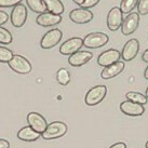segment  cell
Listing matches in <instances>:
<instances>
[{
  "mask_svg": "<svg viewBox=\"0 0 148 148\" xmlns=\"http://www.w3.org/2000/svg\"><path fill=\"white\" fill-rule=\"evenodd\" d=\"M99 2V0H84L83 3L81 4L80 7L83 9H91V8H93V7H95Z\"/></svg>",
  "mask_w": 148,
  "mask_h": 148,
  "instance_id": "cell-28",
  "label": "cell"
},
{
  "mask_svg": "<svg viewBox=\"0 0 148 148\" xmlns=\"http://www.w3.org/2000/svg\"><path fill=\"white\" fill-rule=\"evenodd\" d=\"M142 60H143V62L148 63V49L144 51V53L142 55Z\"/></svg>",
  "mask_w": 148,
  "mask_h": 148,
  "instance_id": "cell-32",
  "label": "cell"
},
{
  "mask_svg": "<svg viewBox=\"0 0 148 148\" xmlns=\"http://www.w3.org/2000/svg\"><path fill=\"white\" fill-rule=\"evenodd\" d=\"M109 41V37L104 33H91L83 39V45L89 49H97L104 47Z\"/></svg>",
  "mask_w": 148,
  "mask_h": 148,
  "instance_id": "cell-4",
  "label": "cell"
},
{
  "mask_svg": "<svg viewBox=\"0 0 148 148\" xmlns=\"http://www.w3.org/2000/svg\"><path fill=\"white\" fill-rule=\"evenodd\" d=\"M140 0H121L120 2V9L123 13H131L132 10H134Z\"/></svg>",
  "mask_w": 148,
  "mask_h": 148,
  "instance_id": "cell-23",
  "label": "cell"
},
{
  "mask_svg": "<svg viewBox=\"0 0 148 148\" xmlns=\"http://www.w3.org/2000/svg\"><path fill=\"white\" fill-rule=\"evenodd\" d=\"M109 148H127V145L124 144V143H122V142H120V143H116V144H114Z\"/></svg>",
  "mask_w": 148,
  "mask_h": 148,
  "instance_id": "cell-31",
  "label": "cell"
},
{
  "mask_svg": "<svg viewBox=\"0 0 148 148\" xmlns=\"http://www.w3.org/2000/svg\"><path fill=\"white\" fill-rule=\"evenodd\" d=\"M146 148H148V140H147V143H146Z\"/></svg>",
  "mask_w": 148,
  "mask_h": 148,
  "instance_id": "cell-36",
  "label": "cell"
},
{
  "mask_svg": "<svg viewBox=\"0 0 148 148\" xmlns=\"http://www.w3.org/2000/svg\"><path fill=\"white\" fill-rule=\"evenodd\" d=\"M140 24V14L135 12L129 13L123 18L121 25V33L124 36H129L135 32Z\"/></svg>",
  "mask_w": 148,
  "mask_h": 148,
  "instance_id": "cell-5",
  "label": "cell"
},
{
  "mask_svg": "<svg viewBox=\"0 0 148 148\" xmlns=\"http://www.w3.org/2000/svg\"><path fill=\"white\" fill-rule=\"evenodd\" d=\"M67 132V125L61 121H54L48 124V127L41 134L42 138L45 140H55L62 137Z\"/></svg>",
  "mask_w": 148,
  "mask_h": 148,
  "instance_id": "cell-1",
  "label": "cell"
},
{
  "mask_svg": "<svg viewBox=\"0 0 148 148\" xmlns=\"http://www.w3.org/2000/svg\"><path fill=\"white\" fill-rule=\"evenodd\" d=\"M73 1H74L75 3L79 4V5H81V4L83 3V1H84V0H73Z\"/></svg>",
  "mask_w": 148,
  "mask_h": 148,
  "instance_id": "cell-34",
  "label": "cell"
},
{
  "mask_svg": "<svg viewBox=\"0 0 148 148\" xmlns=\"http://www.w3.org/2000/svg\"><path fill=\"white\" fill-rule=\"evenodd\" d=\"M144 78L146 79V80H148V66L146 67V69H145V71H144Z\"/></svg>",
  "mask_w": 148,
  "mask_h": 148,
  "instance_id": "cell-33",
  "label": "cell"
},
{
  "mask_svg": "<svg viewBox=\"0 0 148 148\" xmlns=\"http://www.w3.org/2000/svg\"><path fill=\"white\" fill-rule=\"evenodd\" d=\"M123 22V12L120 8H112L107 14V26L111 32H116L121 27Z\"/></svg>",
  "mask_w": 148,
  "mask_h": 148,
  "instance_id": "cell-7",
  "label": "cell"
},
{
  "mask_svg": "<svg viewBox=\"0 0 148 148\" xmlns=\"http://www.w3.org/2000/svg\"><path fill=\"white\" fill-rule=\"evenodd\" d=\"M26 2L33 12L42 14V13H45L48 11L43 0H26Z\"/></svg>",
  "mask_w": 148,
  "mask_h": 148,
  "instance_id": "cell-20",
  "label": "cell"
},
{
  "mask_svg": "<svg viewBox=\"0 0 148 148\" xmlns=\"http://www.w3.org/2000/svg\"><path fill=\"white\" fill-rule=\"evenodd\" d=\"M56 79L58 82L62 86H67L70 82V74L69 71L65 68H61L56 74Z\"/></svg>",
  "mask_w": 148,
  "mask_h": 148,
  "instance_id": "cell-22",
  "label": "cell"
},
{
  "mask_svg": "<svg viewBox=\"0 0 148 148\" xmlns=\"http://www.w3.org/2000/svg\"><path fill=\"white\" fill-rule=\"evenodd\" d=\"M120 110L127 116L136 117V116L143 115L145 112V108L140 104L134 103L131 101H124L120 104Z\"/></svg>",
  "mask_w": 148,
  "mask_h": 148,
  "instance_id": "cell-14",
  "label": "cell"
},
{
  "mask_svg": "<svg viewBox=\"0 0 148 148\" xmlns=\"http://www.w3.org/2000/svg\"><path fill=\"white\" fill-rule=\"evenodd\" d=\"M120 58H121V54L119 51H117L115 49H109L99 54V58H97V63L99 66H103L105 68L107 66H110L115 63L119 62Z\"/></svg>",
  "mask_w": 148,
  "mask_h": 148,
  "instance_id": "cell-12",
  "label": "cell"
},
{
  "mask_svg": "<svg viewBox=\"0 0 148 148\" xmlns=\"http://www.w3.org/2000/svg\"><path fill=\"white\" fill-rule=\"evenodd\" d=\"M69 18L76 24H86L93 20V13L89 9H74L69 13Z\"/></svg>",
  "mask_w": 148,
  "mask_h": 148,
  "instance_id": "cell-11",
  "label": "cell"
},
{
  "mask_svg": "<svg viewBox=\"0 0 148 148\" xmlns=\"http://www.w3.org/2000/svg\"><path fill=\"white\" fill-rule=\"evenodd\" d=\"M83 45V39L80 37H73L66 40L60 48V53L63 55H71L80 51L81 47Z\"/></svg>",
  "mask_w": 148,
  "mask_h": 148,
  "instance_id": "cell-9",
  "label": "cell"
},
{
  "mask_svg": "<svg viewBox=\"0 0 148 148\" xmlns=\"http://www.w3.org/2000/svg\"><path fill=\"white\" fill-rule=\"evenodd\" d=\"M63 33L58 28H54L49 30L48 33L45 34V36L42 37L40 45L42 49H51L60 43L62 40Z\"/></svg>",
  "mask_w": 148,
  "mask_h": 148,
  "instance_id": "cell-6",
  "label": "cell"
},
{
  "mask_svg": "<svg viewBox=\"0 0 148 148\" xmlns=\"http://www.w3.org/2000/svg\"><path fill=\"white\" fill-rule=\"evenodd\" d=\"M124 62H117L115 64H112L110 66H107L105 67L103 70H102V73H101V77L105 80L107 79H111L116 77V76H118L119 74H121L122 71L124 70Z\"/></svg>",
  "mask_w": 148,
  "mask_h": 148,
  "instance_id": "cell-17",
  "label": "cell"
},
{
  "mask_svg": "<svg viewBox=\"0 0 148 148\" xmlns=\"http://www.w3.org/2000/svg\"><path fill=\"white\" fill-rule=\"evenodd\" d=\"M48 12L61 15L64 12V4L61 0H43Z\"/></svg>",
  "mask_w": 148,
  "mask_h": 148,
  "instance_id": "cell-19",
  "label": "cell"
},
{
  "mask_svg": "<svg viewBox=\"0 0 148 148\" xmlns=\"http://www.w3.org/2000/svg\"><path fill=\"white\" fill-rule=\"evenodd\" d=\"M27 122H28L29 127H32L35 131L39 132V133H43L48 127V122L47 120L42 117L40 114L38 112H29L27 115Z\"/></svg>",
  "mask_w": 148,
  "mask_h": 148,
  "instance_id": "cell-13",
  "label": "cell"
},
{
  "mask_svg": "<svg viewBox=\"0 0 148 148\" xmlns=\"http://www.w3.org/2000/svg\"><path fill=\"white\" fill-rule=\"evenodd\" d=\"M92 58H93V54L89 51H78L70 55L68 58V63L74 67H79L86 64Z\"/></svg>",
  "mask_w": 148,
  "mask_h": 148,
  "instance_id": "cell-16",
  "label": "cell"
},
{
  "mask_svg": "<svg viewBox=\"0 0 148 148\" xmlns=\"http://www.w3.org/2000/svg\"><path fill=\"white\" fill-rule=\"evenodd\" d=\"M9 20V15L4 11H0V26L3 25L4 23H7Z\"/></svg>",
  "mask_w": 148,
  "mask_h": 148,
  "instance_id": "cell-29",
  "label": "cell"
},
{
  "mask_svg": "<svg viewBox=\"0 0 148 148\" xmlns=\"http://www.w3.org/2000/svg\"><path fill=\"white\" fill-rule=\"evenodd\" d=\"M137 10H138V14H142V15L148 14V0H140L137 3Z\"/></svg>",
  "mask_w": 148,
  "mask_h": 148,
  "instance_id": "cell-26",
  "label": "cell"
},
{
  "mask_svg": "<svg viewBox=\"0 0 148 148\" xmlns=\"http://www.w3.org/2000/svg\"><path fill=\"white\" fill-rule=\"evenodd\" d=\"M107 94V88L105 86H96L88 91L84 102L89 106H95L99 104Z\"/></svg>",
  "mask_w": 148,
  "mask_h": 148,
  "instance_id": "cell-2",
  "label": "cell"
},
{
  "mask_svg": "<svg viewBox=\"0 0 148 148\" xmlns=\"http://www.w3.org/2000/svg\"><path fill=\"white\" fill-rule=\"evenodd\" d=\"M22 0H0V7L1 8H10V7H15L20 4Z\"/></svg>",
  "mask_w": 148,
  "mask_h": 148,
  "instance_id": "cell-27",
  "label": "cell"
},
{
  "mask_svg": "<svg viewBox=\"0 0 148 148\" xmlns=\"http://www.w3.org/2000/svg\"><path fill=\"white\" fill-rule=\"evenodd\" d=\"M10 147V143L7 140L0 138V148H9Z\"/></svg>",
  "mask_w": 148,
  "mask_h": 148,
  "instance_id": "cell-30",
  "label": "cell"
},
{
  "mask_svg": "<svg viewBox=\"0 0 148 148\" xmlns=\"http://www.w3.org/2000/svg\"><path fill=\"white\" fill-rule=\"evenodd\" d=\"M12 42V35L8 29L0 26V43L1 45H10Z\"/></svg>",
  "mask_w": 148,
  "mask_h": 148,
  "instance_id": "cell-25",
  "label": "cell"
},
{
  "mask_svg": "<svg viewBox=\"0 0 148 148\" xmlns=\"http://www.w3.org/2000/svg\"><path fill=\"white\" fill-rule=\"evenodd\" d=\"M138 51H140V42H138V40L135 39V38L130 39L124 45L122 52H121V58H123L124 62L132 61L137 55Z\"/></svg>",
  "mask_w": 148,
  "mask_h": 148,
  "instance_id": "cell-10",
  "label": "cell"
},
{
  "mask_svg": "<svg viewBox=\"0 0 148 148\" xmlns=\"http://www.w3.org/2000/svg\"><path fill=\"white\" fill-rule=\"evenodd\" d=\"M11 23L14 27H22L27 20V9L24 4H17L13 8L11 15H10Z\"/></svg>",
  "mask_w": 148,
  "mask_h": 148,
  "instance_id": "cell-8",
  "label": "cell"
},
{
  "mask_svg": "<svg viewBox=\"0 0 148 148\" xmlns=\"http://www.w3.org/2000/svg\"><path fill=\"white\" fill-rule=\"evenodd\" d=\"M41 136V133L35 131L32 127H22L20 131L17 132V137L18 140H25V142H34L38 140Z\"/></svg>",
  "mask_w": 148,
  "mask_h": 148,
  "instance_id": "cell-18",
  "label": "cell"
},
{
  "mask_svg": "<svg viewBox=\"0 0 148 148\" xmlns=\"http://www.w3.org/2000/svg\"><path fill=\"white\" fill-rule=\"evenodd\" d=\"M125 96H127V101H131V102L140 104V105H145L148 102V99L146 97V95H143L142 93H138V92L130 91V92H127Z\"/></svg>",
  "mask_w": 148,
  "mask_h": 148,
  "instance_id": "cell-21",
  "label": "cell"
},
{
  "mask_svg": "<svg viewBox=\"0 0 148 148\" xmlns=\"http://www.w3.org/2000/svg\"><path fill=\"white\" fill-rule=\"evenodd\" d=\"M13 56H14V54L11 50H9L5 47H0V62L9 63L12 60Z\"/></svg>",
  "mask_w": 148,
  "mask_h": 148,
  "instance_id": "cell-24",
  "label": "cell"
},
{
  "mask_svg": "<svg viewBox=\"0 0 148 148\" xmlns=\"http://www.w3.org/2000/svg\"><path fill=\"white\" fill-rule=\"evenodd\" d=\"M36 22L38 25H40L42 27H52V26H55L62 22V16L53 14V13L45 12L39 14L36 18Z\"/></svg>",
  "mask_w": 148,
  "mask_h": 148,
  "instance_id": "cell-15",
  "label": "cell"
},
{
  "mask_svg": "<svg viewBox=\"0 0 148 148\" xmlns=\"http://www.w3.org/2000/svg\"><path fill=\"white\" fill-rule=\"evenodd\" d=\"M146 97L148 99V88L146 89Z\"/></svg>",
  "mask_w": 148,
  "mask_h": 148,
  "instance_id": "cell-35",
  "label": "cell"
},
{
  "mask_svg": "<svg viewBox=\"0 0 148 148\" xmlns=\"http://www.w3.org/2000/svg\"><path fill=\"white\" fill-rule=\"evenodd\" d=\"M8 64L10 68L17 74L26 75L32 71V64L28 62V60L18 54H14L12 60Z\"/></svg>",
  "mask_w": 148,
  "mask_h": 148,
  "instance_id": "cell-3",
  "label": "cell"
}]
</instances>
